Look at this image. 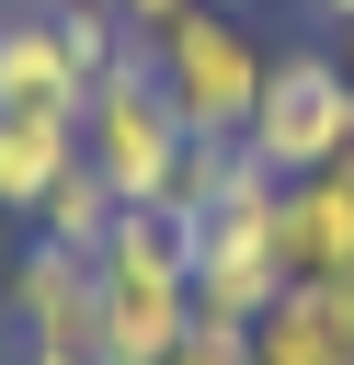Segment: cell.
I'll return each instance as SVG.
<instances>
[{"label":"cell","mask_w":354,"mask_h":365,"mask_svg":"<svg viewBox=\"0 0 354 365\" xmlns=\"http://www.w3.org/2000/svg\"><path fill=\"white\" fill-rule=\"evenodd\" d=\"M194 331V251L160 205H126L91 251V365H160Z\"/></svg>","instance_id":"6da1fadb"},{"label":"cell","mask_w":354,"mask_h":365,"mask_svg":"<svg viewBox=\"0 0 354 365\" xmlns=\"http://www.w3.org/2000/svg\"><path fill=\"white\" fill-rule=\"evenodd\" d=\"M263 68H274V46L251 34V11H217V0H194L171 34H148V80L183 114V137H251Z\"/></svg>","instance_id":"7a4b0ae2"},{"label":"cell","mask_w":354,"mask_h":365,"mask_svg":"<svg viewBox=\"0 0 354 365\" xmlns=\"http://www.w3.org/2000/svg\"><path fill=\"white\" fill-rule=\"evenodd\" d=\"M183 114L160 103V80H148V46H126L91 91H80V160L126 194V205H171V182H183Z\"/></svg>","instance_id":"3957f363"},{"label":"cell","mask_w":354,"mask_h":365,"mask_svg":"<svg viewBox=\"0 0 354 365\" xmlns=\"http://www.w3.org/2000/svg\"><path fill=\"white\" fill-rule=\"evenodd\" d=\"M183 251H194V319H206V331H251V319L285 297L274 182H240V194H217L206 217H183Z\"/></svg>","instance_id":"277c9868"},{"label":"cell","mask_w":354,"mask_h":365,"mask_svg":"<svg viewBox=\"0 0 354 365\" xmlns=\"http://www.w3.org/2000/svg\"><path fill=\"white\" fill-rule=\"evenodd\" d=\"M274 182H297V171H331L343 148H354V80H343V57L331 46H285L274 68H263V103H251V137H240Z\"/></svg>","instance_id":"5b68a950"},{"label":"cell","mask_w":354,"mask_h":365,"mask_svg":"<svg viewBox=\"0 0 354 365\" xmlns=\"http://www.w3.org/2000/svg\"><path fill=\"white\" fill-rule=\"evenodd\" d=\"M0 319H11V342H57V354L91 365V251L23 240L0 262Z\"/></svg>","instance_id":"8992f818"},{"label":"cell","mask_w":354,"mask_h":365,"mask_svg":"<svg viewBox=\"0 0 354 365\" xmlns=\"http://www.w3.org/2000/svg\"><path fill=\"white\" fill-rule=\"evenodd\" d=\"M274 251H285V285H343L354 274V148L331 171L274 182Z\"/></svg>","instance_id":"52a82bcc"},{"label":"cell","mask_w":354,"mask_h":365,"mask_svg":"<svg viewBox=\"0 0 354 365\" xmlns=\"http://www.w3.org/2000/svg\"><path fill=\"white\" fill-rule=\"evenodd\" d=\"M80 57L57 34V0H0V114H80Z\"/></svg>","instance_id":"ba28073f"},{"label":"cell","mask_w":354,"mask_h":365,"mask_svg":"<svg viewBox=\"0 0 354 365\" xmlns=\"http://www.w3.org/2000/svg\"><path fill=\"white\" fill-rule=\"evenodd\" d=\"M251 365H354V285H285L251 319Z\"/></svg>","instance_id":"9c48e42d"},{"label":"cell","mask_w":354,"mask_h":365,"mask_svg":"<svg viewBox=\"0 0 354 365\" xmlns=\"http://www.w3.org/2000/svg\"><path fill=\"white\" fill-rule=\"evenodd\" d=\"M69 160H80V114H0V217L34 228V205Z\"/></svg>","instance_id":"30bf717a"},{"label":"cell","mask_w":354,"mask_h":365,"mask_svg":"<svg viewBox=\"0 0 354 365\" xmlns=\"http://www.w3.org/2000/svg\"><path fill=\"white\" fill-rule=\"evenodd\" d=\"M114 217H126V194H114L91 160H69V171L46 182V205H34V240H57V251H103Z\"/></svg>","instance_id":"8fae6325"},{"label":"cell","mask_w":354,"mask_h":365,"mask_svg":"<svg viewBox=\"0 0 354 365\" xmlns=\"http://www.w3.org/2000/svg\"><path fill=\"white\" fill-rule=\"evenodd\" d=\"M160 365H251V331H206V319H194V331H183Z\"/></svg>","instance_id":"7c38bea8"},{"label":"cell","mask_w":354,"mask_h":365,"mask_svg":"<svg viewBox=\"0 0 354 365\" xmlns=\"http://www.w3.org/2000/svg\"><path fill=\"white\" fill-rule=\"evenodd\" d=\"M0 365H80V354H57V342H11Z\"/></svg>","instance_id":"4fadbf2b"},{"label":"cell","mask_w":354,"mask_h":365,"mask_svg":"<svg viewBox=\"0 0 354 365\" xmlns=\"http://www.w3.org/2000/svg\"><path fill=\"white\" fill-rule=\"evenodd\" d=\"M308 11H320V23H331V34H343V23H354V0H308Z\"/></svg>","instance_id":"5bb4252c"},{"label":"cell","mask_w":354,"mask_h":365,"mask_svg":"<svg viewBox=\"0 0 354 365\" xmlns=\"http://www.w3.org/2000/svg\"><path fill=\"white\" fill-rule=\"evenodd\" d=\"M331 57H343V80H354V23H343V34H331Z\"/></svg>","instance_id":"9a60e30c"},{"label":"cell","mask_w":354,"mask_h":365,"mask_svg":"<svg viewBox=\"0 0 354 365\" xmlns=\"http://www.w3.org/2000/svg\"><path fill=\"white\" fill-rule=\"evenodd\" d=\"M217 11H251V0H217Z\"/></svg>","instance_id":"2e32d148"},{"label":"cell","mask_w":354,"mask_h":365,"mask_svg":"<svg viewBox=\"0 0 354 365\" xmlns=\"http://www.w3.org/2000/svg\"><path fill=\"white\" fill-rule=\"evenodd\" d=\"M80 11H114V0H80Z\"/></svg>","instance_id":"e0dca14e"},{"label":"cell","mask_w":354,"mask_h":365,"mask_svg":"<svg viewBox=\"0 0 354 365\" xmlns=\"http://www.w3.org/2000/svg\"><path fill=\"white\" fill-rule=\"evenodd\" d=\"M343 285H354V274H343Z\"/></svg>","instance_id":"ac0fdd59"}]
</instances>
